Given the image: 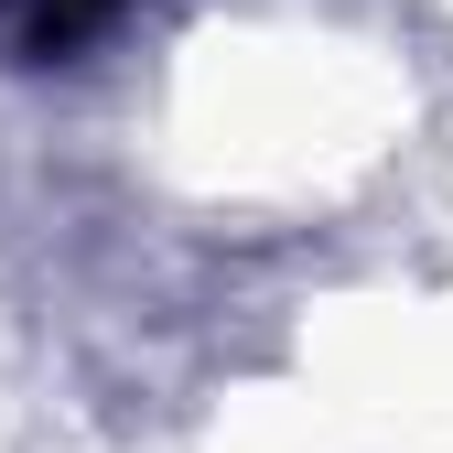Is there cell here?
<instances>
[{
	"label": "cell",
	"instance_id": "6da1fadb",
	"mask_svg": "<svg viewBox=\"0 0 453 453\" xmlns=\"http://www.w3.org/2000/svg\"><path fill=\"white\" fill-rule=\"evenodd\" d=\"M108 12H119V0H12V43L43 65V54H76Z\"/></svg>",
	"mask_w": 453,
	"mask_h": 453
}]
</instances>
